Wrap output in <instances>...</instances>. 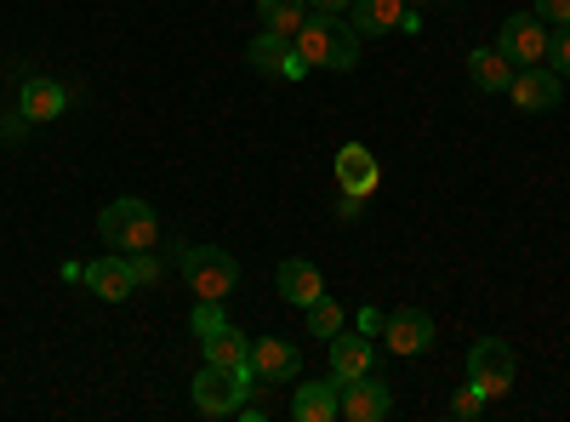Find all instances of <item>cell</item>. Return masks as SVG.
<instances>
[{"mask_svg": "<svg viewBox=\"0 0 570 422\" xmlns=\"http://www.w3.org/2000/svg\"><path fill=\"white\" fill-rule=\"evenodd\" d=\"M376 183H383V166H376V155L365 144H343L337 149V189L343 195H376Z\"/></svg>", "mask_w": 570, "mask_h": 422, "instance_id": "cell-13", "label": "cell"}, {"mask_svg": "<svg viewBox=\"0 0 570 422\" xmlns=\"http://www.w3.org/2000/svg\"><path fill=\"white\" fill-rule=\"evenodd\" d=\"M292 46H297V58H303L308 69H337V75H348V69L360 63V35H354V23H343L337 12H314V18L292 35Z\"/></svg>", "mask_w": 570, "mask_h": 422, "instance_id": "cell-1", "label": "cell"}, {"mask_svg": "<svg viewBox=\"0 0 570 422\" xmlns=\"http://www.w3.org/2000/svg\"><path fill=\"white\" fill-rule=\"evenodd\" d=\"M29 126H35V120H29L23 109H18V115H0V137H12V144H18V137H23Z\"/></svg>", "mask_w": 570, "mask_h": 422, "instance_id": "cell-28", "label": "cell"}, {"mask_svg": "<svg viewBox=\"0 0 570 422\" xmlns=\"http://www.w3.org/2000/svg\"><path fill=\"white\" fill-rule=\"evenodd\" d=\"M394 411V394H389V383L383 377H337V416H348V422H383Z\"/></svg>", "mask_w": 570, "mask_h": 422, "instance_id": "cell-7", "label": "cell"}, {"mask_svg": "<svg viewBox=\"0 0 570 422\" xmlns=\"http://www.w3.org/2000/svg\"><path fill=\"white\" fill-rule=\"evenodd\" d=\"M246 365H252L257 389H274V383H292V377H297V371H303V354L285 343V337H252Z\"/></svg>", "mask_w": 570, "mask_h": 422, "instance_id": "cell-8", "label": "cell"}, {"mask_svg": "<svg viewBox=\"0 0 570 422\" xmlns=\"http://www.w3.org/2000/svg\"><path fill=\"white\" fill-rule=\"evenodd\" d=\"M548 29H570V0H537V7H531Z\"/></svg>", "mask_w": 570, "mask_h": 422, "instance_id": "cell-25", "label": "cell"}, {"mask_svg": "<svg viewBox=\"0 0 570 422\" xmlns=\"http://www.w3.org/2000/svg\"><path fill=\"white\" fill-rule=\"evenodd\" d=\"M86 286L98 292L104 303H126L131 292H137V274H131V257L126 252H115V257H98V263H86Z\"/></svg>", "mask_w": 570, "mask_h": 422, "instance_id": "cell-14", "label": "cell"}, {"mask_svg": "<svg viewBox=\"0 0 570 422\" xmlns=\"http://www.w3.org/2000/svg\"><path fill=\"white\" fill-rule=\"evenodd\" d=\"M206 349V365H223V371H252L246 354H252V337H240V325H217V332L200 337Z\"/></svg>", "mask_w": 570, "mask_h": 422, "instance_id": "cell-17", "label": "cell"}, {"mask_svg": "<svg viewBox=\"0 0 570 422\" xmlns=\"http://www.w3.org/2000/svg\"><path fill=\"white\" fill-rule=\"evenodd\" d=\"M183 279H188V292H195V297L228 303L234 286H240V263H234L223 246H188L183 252Z\"/></svg>", "mask_w": 570, "mask_h": 422, "instance_id": "cell-3", "label": "cell"}, {"mask_svg": "<svg viewBox=\"0 0 570 422\" xmlns=\"http://www.w3.org/2000/svg\"><path fill=\"white\" fill-rule=\"evenodd\" d=\"M468 80L480 91H508L513 86V63L497 52V46H485V52H468Z\"/></svg>", "mask_w": 570, "mask_h": 422, "instance_id": "cell-21", "label": "cell"}, {"mask_svg": "<svg viewBox=\"0 0 570 422\" xmlns=\"http://www.w3.org/2000/svg\"><path fill=\"white\" fill-rule=\"evenodd\" d=\"M548 69H553L559 80H570V29H553V40H548Z\"/></svg>", "mask_w": 570, "mask_h": 422, "instance_id": "cell-24", "label": "cell"}, {"mask_svg": "<svg viewBox=\"0 0 570 422\" xmlns=\"http://www.w3.org/2000/svg\"><path fill=\"white\" fill-rule=\"evenodd\" d=\"M257 389L252 371H223V365H200L195 377V411L200 416H234L246 405V394Z\"/></svg>", "mask_w": 570, "mask_h": 422, "instance_id": "cell-4", "label": "cell"}, {"mask_svg": "<svg viewBox=\"0 0 570 422\" xmlns=\"http://www.w3.org/2000/svg\"><path fill=\"white\" fill-rule=\"evenodd\" d=\"M485 405H491V400H485L480 389H473V383H468V389L451 400V411H456V416H468V422H473V416H485Z\"/></svg>", "mask_w": 570, "mask_h": 422, "instance_id": "cell-26", "label": "cell"}, {"mask_svg": "<svg viewBox=\"0 0 570 422\" xmlns=\"http://www.w3.org/2000/svg\"><path fill=\"white\" fill-rule=\"evenodd\" d=\"M383 343H389L394 354L434 349V320H428L422 308H394V314H383Z\"/></svg>", "mask_w": 570, "mask_h": 422, "instance_id": "cell-12", "label": "cell"}, {"mask_svg": "<svg viewBox=\"0 0 570 422\" xmlns=\"http://www.w3.org/2000/svg\"><path fill=\"white\" fill-rule=\"evenodd\" d=\"M559 75L548 69V63H531V69H513V104L525 109V115H548V109H559Z\"/></svg>", "mask_w": 570, "mask_h": 422, "instance_id": "cell-11", "label": "cell"}, {"mask_svg": "<svg viewBox=\"0 0 570 422\" xmlns=\"http://www.w3.org/2000/svg\"><path fill=\"white\" fill-rule=\"evenodd\" d=\"M354 35H422V18L405 7V0H354Z\"/></svg>", "mask_w": 570, "mask_h": 422, "instance_id": "cell-9", "label": "cell"}, {"mask_svg": "<svg viewBox=\"0 0 570 422\" xmlns=\"http://www.w3.org/2000/svg\"><path fill=\"white\" fill-rule=\"evenodd\" d=\"M257 12H263V29H268V35L292 40V35L314 18V0H257Z\"/></svg>", "mask_w": 570, "mask_h": 422, "instance_id": "cell-20", "label": "cell"}, {"mask_svg": "<svg viewBox=\"0 0 570 422\" xmlns=\"http://www.w3.org/2000/svg\"><path fill=\"white\" fill-rule=\"evenodd\" d=\"M195 337H206V332H217V325H228V314H223V303H206V297H195Z\"/></svg>", "mask_w": 570, "mask_h": 422, "instance_id": "cell-23", "label": "cell"}, {"mask_svg": "<svg viewBox=\"0 0 570 422\" xmlns=\"http://www.w3.org/2000/svg\"><path fill=\"white\" fill-rule=\"evenodd\" d=\"M405 7H416V12H422V7H428V0H405Z\"/></svg>", "mask_w": 570, "mask_h": 422, "instance_id": "cell-30", "label": "cell"}, {"mask_svg": "<svg viewBox=\"0 0 570 422\" xmlns=\"http://www.w3.org/2000/svg\"><path fill=\"white\" fill-rule=\"evenodd\" d=\"M292 416H297V422H331V416H337V377L303 383V389L292 394Z\"/></svg>", "mask_w": 570, "mask_h": 422, "instance_id": "cell-18", "label": "cell"}, {"mask_svg": "<svg viewBox=\"0 0 570 422\" xmlns=\"http://www.w3.org/2000/svg\"><path fill=\"white\" fill-rule=\"evenodd\" d=\"M131 274H137V286H155V279H160V263H155L149 252H137V257H131Z\"/></svg>", "mask_w": 570, "mask_h": 422, "instance_id": "cell-27", "label": "cell"}, {"mask_svg": "<svg viewBox=\"0 0 570 422\" xmlns=\"http://www.w3.org/2000/svg\"><path fill=\"white\" fill-rule=\"evenodd\" d=\"M303 314H308V332H314V337H325V343H331V337H337L343 325H348L343 303H331V292H325V297H314V303H308Z\"/></svg>", "mask_w": 570, "mask_h": 422, "instance_id": "cell-22", "label": "cell"}, {"mask_svg": "<svg viewBox=\"0 0 570 422\" xmlns=\"http://www.w3.org/2000/svg\"><path fill=\"white\" fill-rule=\"evenodd\" d=\"M98 228H104V241L115 252H126V257L155 252V241H160V223H155L149 200H109L104 217H98Z\"/></svg>", "mask_w": 570, "mask_h": 422, "instance_id": "cell-2", "label": "cell"}, {"mask_svg": "<svg viewBox=\"0 0 570 422\" xmlns=\"http://www.w3.org/2000/svg\"><path fill=\"white\" fill-rule=\"evenodd\" d=\"M18 109H23L29 120H58V115L69 109V91H63L52 75H23V86H18Z\"/></svg>", "mask_w": 570, "mask_h": 422, "instance_id": "cell-15", "label": "cell"}, {"mask_svg": "<svg viewBox=\"0 0 570 422\" xmlns=\"http://www.w3.org/2000/svg\"><path fill=\"white\" fill-rule=\"evenodd\" d=\"M548 40H553V29L537 12H513L502 23V35H497V52L508 63H519V69H531V63H548Z\"/></svg>", "mask_w": 570, "mask_h": 422, "instance_id": "cell-6", "label": "cell"}, {"mask_svg": "<svg viewBox=\"0 0 570 422\" xmlns=\"http://www.w3.org/2000/svg\"><path fill=\"white\" fill-rule=\"evenodd\" d=\"M468 383L480 389L485 400H502L513 389V349L502 337H480L468 349Z\"/></svg>", "mask_w": 570, "mask_h": 422, "instance_id": "cell-5", "label": "cell"}, {"mask_svg": "<svg viewBox=\"0 0 570 422\" xmlns=\"http://www.w3.org/2000/svg\"><path fill=\"white\" fill-rule=\"evenodd\" d=\"M348 7H354V0H314V12H337V18H343Z\"/></svg>", "mask_w": 570, "mask_h": 422, "instance_id": "cell-29", "label": "cell"}, {"mask_svg": "<svg viewBox=\"0 0 570 422\" xmlns=\"http://www.w3.org/2000/svg\"><path fill=\"white\" fill-rule=\"evenodd\" d=\"M274 286H279V297H285V303H297V308H308L314 297H325L320 268H314V263H303V257H285V263H279V274H274Z\"/></svg>", "mask_w": 570, "mask_h": 422, "instance_id": "cell-16", "label": "cell"}, {"mask_svg": "<svg viewBox=\"0 0 570 422\" xmlns=\"http://www.w3.org/2000/svg\"><path fill=\"white\" fill-rule=\"evenodd\" d=\"M246 58H252L257 75H274V80H303L308 75V63L297 58V46L285 40V35H268V29L246 46Z\"/></svg>", "mask_w": 570, "mask_h": 422, "instance_id": "cell-10", "label": "cell"}, {"mask_svg": "<svg viewBox=\"0 0 570 422\" xmlns=\"http://www.w3.org/2000/svg\"><path fill=\"white\" fill-rule=\"evenodd\" d=\"M371 371V337L337 332L331 337V377H365Z\"/></svg>", "mask_w": 570, "mask_h": 422, "instance_id": "cell-19", "label": "cell"}]
</instances>
